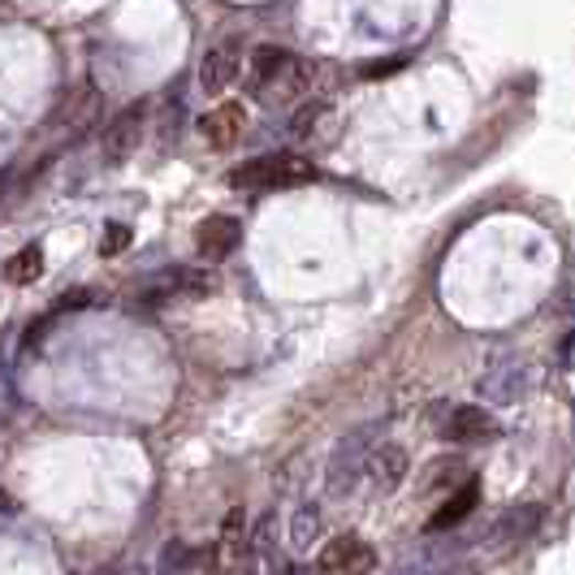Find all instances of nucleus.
I'll use <instances>...</instances> for the list:
<instances>
[{"label":"nucleus","instance_id":"nucleus-2","mask_svg":"<svg viewBox=\"0 0 575 575\" xmlns=\"http://www.w3.org/2000/svg\"><path fill=\"white\" fill-rule=\"evenodd\" d=\"M368 441H376V424H364V428H355L351 437L338 441V450H333V459H329V471H324L329 498L351 493L355 480H360V471H368V455L376 450V446H368Z\"/></svg>","mask_w":575,"mask_h":575},{"label":"nucleus","instance_id":"nucleus-12","mask_svg":"<svg viewBox=\"0 0 575 575\" xmlns=\"http://www.w3.org/2000/svg\"><path fill=\"white\" fill-rule=\"evenodd\" d=\"M234 78H238V44L230 40V44H216V49L204 56V65H200V87H204V96H221Z\"/></svg>","mask_w":575,"mask_h":575},{"label":"nucleus","instance_id":"nucleus-17","mask_svg":"<svg viewBox=\"0 0 575 575\" xmlns=\"http://www.w3.org/2000/svg\"><path fill=\"white\" fill-rule=\"evenodd\" d=\"M324 113H329V105H324V100H308V105L290 117V135H295V139H308V135L316 130V121H320Z\"/></svg>","mask_w":575,"mask_h":575},{"label":"nucleus","instance_id":"nucleus-1","mask_svg":"<svg viewBox=\"0 0 575 575\" xmlns=\"http://www.w3.org/2000/svg\"><path fill=\"white\" fill-rule=\"evenodd\" d=\"M312 164L304 157H290V152H277V157H260L247 160L230 173V187H243V191H286V187H304V182H316Z\"/></svg>","mask_w":575,"mask_h":575},{"label":"nucleus","instance_id":"nucleus-20","mask_svg":"<svg viewBox=\"0 0 575 575\" xmlns=\"http://www.w3.org/2000/svg\"><path fill=\"white\" fill-rule=\"evenodd\" d=\"M398 70H403L398 56H390V61H372V65H364V78H385V74H398Z\"/></svg>","mask_w":575,"mask_h":575},{"label":"nucleus","instance_id":"nucleus-16","mask_svg":"<svg viewBox=\"0 0 575 575\" xmlns=\"http://www.w3.org/2000/svg\"><path fill=\"white\" fill-rule=\"evenodd\" d=\"M455 476H468V468H464L459 459H437V464H428V468H424V480H419V489L455 485Z\"/></svg>","mask_w":575,"mask_h":575},{"label":"nucleus","instance_id":"nucleus-14","mask_svg":"<svg viewBox=\"0 0 575 575\" xmlns=\"http://www.w3.org/2000/svg\"><path fill=\"white\" fill-rule=\"evenodd\" d=\"M4 273H9V281L13 286H31V281H40L44 277V247H22L13 260L4 264Z\"/></svg>","mask_w":575,"mask_h":575},{"label":"nucleus","instance_id":"nucleus-5","mask_svg":"<svg viewBox=\"0 0 575 575\" xmlns=\"http://www.w3.org/2000/svg\"><path fill=\"white\" fill-rule=\"evenodd\" d=\"M290 65H295V56L286 53V49H273V44H260L256 53H252V74H247V92L252 96H277V87H281V78L290 74Z\"/></svg>","mask_w":575,"mask_h":575},{"label":"nucleus","instance_id":"nucleus-3","mask_svg":"<svg viewBox=\"0 0 575 575\" xmlns=\"http://www.w3.org/2000/svg\"><path fill=\"white\" fill-rule=\"evenodd\" d=\"M541 507H511L507 515H498V523L485 532V541H480V550L489 554V558H502V554H511V550H520L523 541L541 528Z\"/></svg>","mask_w":575,"mask_h":575},{"label":"nucleus","instance_id":"nucleus-8","mask_svg":"<svg viewBox=\"0 0 575 575\" xmlns=\"http://www.w3.org/2000/svg\"><path fill=\"white\" fill-rule=\"evenodd\" d=\"M528 381H532V368L507 360V364H498L493 372L480 376V398L485 403H515L528 390Z\"/></svg>","mask_w":575,"mask_h":575},{"label":"nucleus","instance_id":"nucleus-13","mask_svg":"<svg viewBox=\"0 0 575 575\" xmlns=\"http://www.w3.org/2000/svg\"><path fill=\"white\" fill-rule=\"evenodd\" d=\"M480 507V480H464L437 511H433V520H428V532H450V528H459V523L468 520L471 511Z\"/></svg>","mask_w":575,"mask_h":575},{"label":"nucleus","instance_id":"nucleus-7","mask_svg":"<svg viewBox=\"0 0 575 575\" xmlns=\"http://www.w3.org/2000/svg\"><path fill=\"white\" fill-rule=\"evenodd\" d=\"M143 121H148V105H135L126 113L113 117V126L105 130V157L108 160H126L139 143H143Z\"/></svg>","mask_w":575,"mask_h":575},{"label":"nucleus","instance_id":"nucleus-15","mask_svg":"<svg viewBox=\"0 0 575 575\" xmlns=\"http://www.w3.org/2000/svg\"><path fill=\"white\" fill-rule=\"evenodd\" d=\"M316 536H320V507H299L295 520H290V541H295V550H308Z\"/></svg>","mask_w":575,"mask_h":575},{"label":"nucleus","instance_id":"nucleus-11","mask_svg":"<svg viewBox=\"0 0 575 575\" xmlns=\"http://www.w3.org/2000/svg\"><path fill=\"white\" fill-rule=\"evenodd\" d=\"M368 476L376 485V493H394L407 476V450L398 441H381L372 455H368Z\"/></svg>","mask_w":575,"mask_h":575},{"label":"nucleus","instance_id":"nucleus-9","mask_svg":"<svg viewBox=\"0 0 575 575\" xmlns=\"http://www.w3.org/2000/svg\"><path fill=\"white\" fill-rule=\"evenodd\" d=\"M493 433H498V419L485 407H450V416L441 424V437L455 441V446H468V441L493 437Z\"/></svg>","mask_w":575,"mask_h":575},{"label":"nucleus","instance_id":"nucleus-6","mask_svg":"<svg viewBox=\"0 0 575 575\" xmlns=\"http://www.w3.org/2000/svg\"><path fill=\"white\" fill-rule=\"evenodd\" d=\"M238 238H243V225H238V216H225V212H212L200 221V230H195V247H200V256L204 260H225L234 247H238Z\"/></svg>","mask_w":575,"mask_h":575},{"label":"nucleus","instance_id":"nucleus-10","mask_svg":"<svg viewBox=\"0 0 575 575\" xmlns=\"http://www.w3.org/2000/svg\"><path fill=\"white\" fill-rule=\"evenodd\" d=\"M243 130H247V108L243 105H216L212 113H204V121H200V135L209 139L212 148H234L238 139H243Z\"/></svg>","mask_w":575,"mask_h":575},{"label":"nucleus","instance_id":"nucleus-18","mask_svg":"<svg viewBox=\"0 0 575 575\" xmlns=\"http://www.w3.org/2000/svg\"><path fill=\"white\" fill-rule=\"evenodd\" d=\"M130 225H121V221H113L105 230V243H100V256H117V252H126L130 247Z\"/></svg>","mask_w":575,"mask_h":575},{"label":"nucleus","instance_id":"nucleus-4","mask_svg":"<svg viewBox=\"0 0 575 575\" xmlns=\"http://www.w3.org/2000/svg\"><path fill=\"white\" fill-rule=\"evenodd\" d=\"M316 567H320V575H372L376 554L368 550L360 536H338V541H329L320 550Z\"/></svg>","mask_w":575,"mask_h":575},{"label":"nucleus","instance_id":"nucleus-19","mask_svg":"<svg viewBox=\"0 0 575 575\" xmlns=\"http://www.w3.org/2000/svg\"><path fill=\"white\" fill-rule=\"evenodd\" d=\"M92 299H96L92 290H65V295H61V299H56V304H53V312H56V316H65V312H83V308H87Z\"/></svg>","mask_w":575,"mask_h":575}]
</instances>
